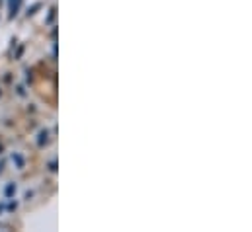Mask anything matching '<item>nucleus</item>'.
I'll use <instances>...</instances> for the list:
<instances>
[{
  "label": "nucleus",
  "mask_w": 252,
  "mask_h": 232,
  "mask_svg": "<svg viewBox=\"0 0 252 232\" xmlns=\"http://www.w3.org/2000/svg\"><path fill=\"white\" fill-rule=\"evenodd\" d=\"M20 6H22V0H10V16H12V18L18 14Z\"/></svg>",
  "instance_id": "nucleus-1"
}]
</instances>
